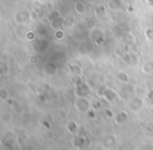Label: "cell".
<instances>
[{
  "label": "cell",
  "instance_id": "4",
  "mask_svg": "<svg viewBox=\"0 0 153 150\" xmlns=\"http://www.w3.org/2000/svg\"><path fill=\"white\" fill-rule=\"evenodd\" d=\"M74 10L78 15H83L86 12V5L83 1L81 0H78L74 3Z\"/></svg>",
  "mask_w": 153,
  "mask_h": 150
},
{
  "label": "cell",
  "instance_id": "14",
  "mask_svg": "<svg viewBox=\"0 0 153 150\" xmlns=\"http://www.w3.org/2000/svg\"><path fill=\"white\" fill-rule=\"evenodd\" d=\"M125 39H126L125 41L127 43H134V42H135V36H134L131 32H126Z\"/></svg>",
  "mask_w": 153,
  "mask_h": 150
},
{
  "label": "cell",
  "instance_id": "11",
  "mask_svg": "<svg viewBox=\"0 0 153 150\" xmlns=\"http://www.w3.org/2000/svg\"><path fill=\"white\" fill-rule=\"evenodd\" d=\"M144 35H145V38H146L147 40L153 41V28H151V26H148V28H145Z\"/></svg>",
  "mask_w": 153,
  "mask_h": 150
},
{
  "label": "cell",
  "instance_id": "5",
  "mask_svg": "<svg viewBox=\"0 0 153 150\" xmlns=\"http://www.w3.org/2000/svg\"><path fill=\"white\" fill-rule=\"evenodd\" d=\"M103 97L105 98V99L107 100V101L109 102H112L114 101V100H117V93H115L113 89L111 88H107L106 90L104 91V95H103Z\"/></svg>",
  "mask_w": 153,
  "mask_h": 150
},
{
  "label": "cell",
  "instance_id": "3",
  "mask_svg": "<svg viewBox=\"0 0 153 150\" xmlns=\"http://www.w3.org/2000/svg\"><path fill=\"white\" fill-rule=\"evenodd\" d=\"M143 100L140 99V98L138 97H135V98H132L131 101H130L129 103V106H130V109L134 110V111H137V110H140V108L143 107Z\"/></svg>",
  "mask_w": 153,
  "mask_h": 150
},
{
  "label": "cell",
  "instance_id": "13",
  "mask_svg": "<svg viewBox=\"0 0 153 150\" xmlns=\"http://www.w3.org/2000/svg\"><path fill=\"white\" fill-rule=\"evenodd\" d=\"M25 40L27 41H34L36 39V34H35V31H27L25 32V36H24Z\"/></svg>",
  "mask_w": 153,
  "mask_h": 150
},
{
  "label": "cell",
  "instance_id": "6",
  "mask_svg": "<svg viewBox=\"0 0 153 150\" xmlns=\"http://www.w3.org/2000/svg\"><path fill=\"white\" fill-rule=\"evenodd\" d=\"M142 72H145L146 75H149L153 72V60H148L144 62L142 65Z\"/></svg>",
  "mask_w": 153,
  "mask_h": 150
},
{
  "label": "cell",
  "instance_id": "16",
  "mask_svg": "<svg viewBox=\"0 0 153 150\" xmlns=\"http://www.w3.org/2000/svg\"><path fill=\"white\" fill-rule=\"evenodd\" d=\"M39 60H40V58H39V56L36 55V54H35V55H32L30 57V62L32 64H37L39 62Z\"/></svg>",
  "mask_w": 153,
  "mask_h": 150
},
{
  "label": "cell",
  "instance_id": "2",
  "mask_svg": "<svg viewBox=\"0 0 153 150\" xmlns=\"http://www.w3.org/2000/svg\"><path fill=\"white\" fill-rule=\"evenodd\" d=\"M30 19V13L27 11L19 12L15 15V21L18 24H25Z\"/></svg>",
  "mask_w": 153,
  "mask_h": 150
},
{
  "label": "cell",
  "instance_id": "10",
  "mask_svg": "<svg viewBox=\"0 0 153 150\" xmlns=\"http://www.w3.org/2000/svg\"><path fill=\"white\" fill-rule=\"evenodd\" d=\"M32 7L36 13H39V12L42 11L43 3L41 2L40 0H34V1L32 2Z\"/></svg>",
  "mask_w": 153,
  "mask_h": 150
},
{
  "label": "cell",
  "instance_id": "7",
  "mask_svg": "<svg viewBox=\"0 0 153 150\" xmlns=\"http://www.w3.org/2000/svg\"><path fill=\"white\" fill-rule=\"evenodd\" d=\"M123 7L122 0H109L108 2V9L111 11H117Z\"/></svg>",
  "mask_w": 153,
  "mask_h": 150
},
{
  "label": "cell",
  "instance_id": "1",
  "mask_svg": "<svg viewBox=\"0 0 153 150\" xmlns=\"http://www.w3.org/2000/svg\"><path fill=\"white\" fill-rule=\"evenodd\" d=\"M74 107L79 112H88L90 110V102L86 97H78L74 101Z\"/></svg>",
  "mask_w": 153,
  "mask_h": 150
},
{
  "label": "cell",
  "instance_id": "12",
  "mask_svg": "<svg viewBox=\"0 0 153 150\" xmlns=\"http://www.w3.org/2000/svg\"><path fill=\"white\" fill-rule=\"evenodd\" d=\"M107 12V9L105 5H98V7L94 9V14L98 16H104Z\"/></svg>",
  "mask_w": 153,
  "mask_h": 150
},
{
  "label": "cell",
  "instance_id": "15",
  "mask_svg": "<svg viewBox=\"0 0 153 150\" xmlns=\"http://www.w3.org/2000/svg\"><path fill=\"white\" fill-rule=\"evenodd\" d=\"M55 38L57 40H62L64 38V31L61 28H57L55 32Z\"/></svg>",
  "mask_w": 153,
  "mask_h": 150
},
{
  "label": "cell",
  "instance_id": "9",
  "mask_svg": "<svg viewBox=\"0 0 153 150\" xmlns=\"http://www.w3.org/2000/svg\"><path fill=\"white\" fill-rule=\"evenodd\" d=\"M128 119V113L126 111H121L117 113V118H115V122L117 123V124H122V123L126 122Z\"/></svg>",
  "mask_w": 153,
  "mask_h": 150
},
{
  "label": "cell",
  "instance_id": "8",
  "mask_svg": "<svg viewBox=\"0 0 153 150\" xmlns=\"http://www.w3.org/2000/svg\"><path fill=\"white\" fill-rule=\"evenodd\" d=\"M117 78L121 83H128V82H129V80H130L129 75H128L127 72H122V70L117 72Z\"/></svg>",
  "mask_w": 153,
  "mask_h": 150
},
{
  "label": "cell",
  "instance_id": "17",
  "mask_svg": "<svg viewBox=\"0 0 153 150\" xmlns=\"http://www.w3.org/2000/svg\"><path fill=\"white\" fill-rule=\"evenodd\" d=\"M105 112H106L107 116H110V118H111V116H112V112H111V110H109V109H106V111H105Z\"/></svg>",
  "mask_w": 153,
  "mask_h": 150
}]
</instances>
